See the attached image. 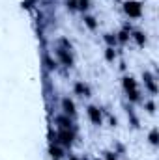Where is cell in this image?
<instances>
[{
	"instance_id": "1",
	"label": "cell",
	"mask_w": 159,
	"mask_h": 160,
	"mask_svg": "<svg viewBox=\"0 0 159 160\" xmlns=\"http://www.w3.org/2000/svg\"><path fill=\"white\" fill-rule=\"evenodd\" d=\"M123 89H125V93H127V97H129L131 101H137V99H139V89H137L135 78L125 77V78H123Z\"/></svg>"
},
{
	"instance_id": "2",
	"label": "cell",
	"mask_w": 159,
	"mask_h": 160,
	"mask_svg": "<svg viewBox=\"0 0 159 160\" xmlns=\"http://www.w3.org/2000/svg\"><path fill=\"white\" fill-rule=\"evenodd\" d=\"M123 9H125V13H127L129 17H135V19L142 15V6H140L139 2H133V0L125 2V4H123Z\"/></svg>"
},
{
	"instance_id": "3",
	"label": "cell",
	"mask_w": 159,
	"mask_h": 160,
	"mask_svg": "<svg viewBox=\"0 0 159 160\" xmlns=\"http://www.w3.org/2000/svg\"><path fill=\"white\" fill-rule=\"evenodd\" d=\"M56 138H58V142H60L62 145L69 147V145L73 143V138H75V134H73V130H71V128H60V132L56 134Z\"/></svg>"
},
{
	"instance_id": "4",
	"label": "cell",
	"mask_w": 159,
	"mask_h": 160,
	"mask_svg": "<svg viewBox=\"0 0 159 160\" xmlns=\"http://www.w3.org/2000/svg\"><path fill=\"white\" fill-rule=\"evenodd\" d=\"M62 110H64L66 116H73V114H75V104H73V101H71L69 97L62 99Z\"/></svg>"
},
{
	"instance_id": "5",
	"label": "cell",
	"mask_w": 159,
	"mask_h": 160,
	"mask_svg": "<svg viewBox=\"0 0 159 160\" xmlns=\"http://www.w3.org/2000/svg\"><path fill=\"white\" fill-rule=\"evenodd\" d=\"M88 118H90V121H92L94 125H101V112H99V108L90 106V108H88Z\"/></svg>"
},
{
	"instance_id": "6",
	"label": "cell",
	"mask_w": 159,
	"mask_h": 160,
	"mask_svg": "<svg viewBox=\"0 0 159 160\" xmlns=\"http://www.w3.org/2000/svg\"><path fill=\"white\" fill-rule=\"evenodd\" d=\"M56 54H58V58L62 60V63H64V65H68V67H69V65L73 63V60H71V54H69L66 48H58V50H56Z\"/></svg>"
},
{
	"instance_id": "7",
	"label": "cell",
	"mask_w": 159,
	"mask_h": 160,
	"mask_svg": "<svg viewBox=\"0 0 159 160\" xmlns=\"http://www.w3.org/2000/svg\"><path fill=\"white\" fill-rule=\"evenodd\" d=\"M56 123H58L60 128H71V119H69V116H60V118H56Z\"/></svg>"
},
{
	"instance_id": "8",
	"label": "cell",
	"mask_w": 159,
	"mask_h": 160,
	"mask_svg": "<svg viewBox=\"0 0 159 160\" xmlns=\"http://www.w3.org/2000/svg\"><path fill=\"white\" fill-rule=\"evenodd\" d=\"M144 80H146V84H148L150 91H152V93H157V86H156V82H154V78H152V75H150V73H144Z\"/></svg>"
},
{
	"instance_id": "9",
	"label": "cell",
	"mask_w": 159,
	"mask_h": 160,
	"mask_svg": "<svg viewBox=\"0 0 159 160\" xmlns=\"http://www.w3.org/2000/svg\"><path fill=\"white\" fill-rule=\"evenodd\" d=\"M75 91H77V93H80L82 97H86V95L90 93V89H88V86H84L82 82H79V84H75Z\"/></svg>"
},
{
	"instance_id": "10",
	"label": "cell",
	"mask_w": 159,
	"mask_h": 160,
	"mask_svg": "<svg viewBox=\"0 0 159 160\" xmlns=\"http://www.w3.org/2000/svg\"><path fill=\"white\" fill-rule=\"evenodd\" d=\"M49 153H51V157L54 160L62 158V151H60V147H56V145H51V149H49Z\"/></svg>"
},
{
	"instance_id": "11",
	"label": "cell",
	"mask_w": 159,
	"mask_h": 160,
	"mask_svg": "<svg viewBox=\"0 0 159 160\" xmlns=\"http://www.w3.org/2000/svg\"><path fill=\"white\" fill-rule=\"evenodd\" d=\"M133 38H135V41H137L139 45H144V43H146V36H144L142 32H135Z\"/></svg>"
},
{
	"instance_id": "12",
	"label": "cell",
	"mask_w": 159,
	"mask_h": 160,
	"mask_svg": "<svg viewBox=\"0 0 159 160\" xmlns=\"http://www.w3.org/2000/svg\"><path fill=\"white\" fill-rule=\"evenodd\" d=\"M157 128H154L152 132H150V143H154V145H157Z\"/></svg>"
},
{
	"instance_id": "13",
	"label": "cell",
	"mask_w": 159,
	"mask_h": 160,
	"mask_svg": "<svg viewBox=\"0 0 159 160\" xmlns=\"http://www.w3.org/2000/svg\"><path fill=\"white\" fill-rule=\"evenodd\" d=\"M105 41H107L109 45H116L118 38H116V36H112V34H107V36H105Z\"/></svg>"
},
{
	"instance_id": "14",
	"label": "cell",
	"mask_w": 159,
	"mask_h": 160,
	"mask_svg": "<svg viewBox=\"0 0 159 160\" xmlns=\"http://www.w3.org/2000/svg\"><path fill=\"white\" fill-rule=\"evenodd\" d=\"M84 21H86V24H88V28H92V30L96 28V19H92V17H86Z\"/></svg>"
},
{
	"instance_id": "15",
	"label": "cell",
	"mask_w": 159,
	"mask_h": 160,
	"mask_svg": "<svg viewBox=\"0 0 159 160\" xmlns=\"http://www.w3.org/2000/svg\"><path fill=\"white\" fill-rule=\"evenodd\" d=\"M88 4H90L88 0H79V2H77V8H80V9H86V8H88Z\"/></svg>"
},
{
	"instance_id": "16",
	"label": "cell",
	"mask_w": 159,
	"mask_h": 160,
	"mask_svg": "<svg viewBox=\"0 0 159 160\" xmlns=\"http://www.w3.org/2000/svg\"><path fill=\"white\" fill-rule=\"evenodd\" d=\"M107 60H109V62L114 60V50H112V48H107Z\"/></svg>"
},
{
	"instance_id": "17",
	"label": "cell",
	"mask_w": 159,
	"mask_h": 160,
	"mask_svg": "<svg viewBox=\"0 0 159 160\" xmlns=\"http://www.w3.org/2000/svg\"><path fill=\"white\" fill-rule=\"evenodd\" d=\"M77 2H79V0H68V8H71V9L77 8Z\"/></svg>"
},
{
	"instance_id": "18",
	"label": "cell",
	"mask_w": 159,
	"mask_h": 160,
	"mask_svg": "<svg viewBox=\"0 0 159 160\" xmlns=\"http://www.w3.org/2000/svg\"><path fill=\"white\" fill-rule=\"evenodd\" d=\"M105 158H107V160H118L114 153H105Z\"/></svg>"
},
{
	"instance_id": "19",
	"label": "cell",
	"mask_w": 159,
	"mask_h": 160,
	"mask_svg": "<svg viewBox=\"0 0 159 160\" xmlns=\"http://www.w3.org/2000/svg\"><path fill=\"white\" fill-rule=\"evenodd\" d=\"M120 41H127V34H125V32L120 34Z\"/></svg>"
},
{
	"instance_id": "20",
	"label": "cell",
	"mask_w": 159,
	"mask_h": 160,
	"mask_svg": "<svg viewBox=\"0 0 159 160\" xmlns=\"http://www.w3.org/2000/svg\"><path fill=\"white\" fill-rule=\"evenodd\" d=\"M69 160H77V158H73V157H71V158H69Z\"/></svg>"
}]
</instances>
